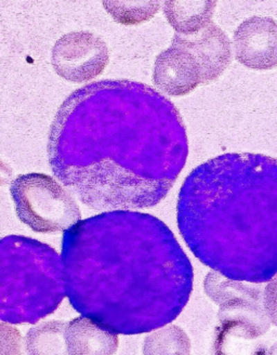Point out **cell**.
<instances>
[{"label": "cell", "mask_w": 277, "mask_h": 355, "mask_svg": "<svg viewBox=\"0 0 277 355\" xmlns=\"http://www.w3.org/2000/svg\"><path fill=\"white\" fill-rule=\"evenodd\" d=\"M179 231L202 263L251 284L277 275V159L229 153L188 175L179 193Z\"/></svg>", "instance_id": "3"}, {"label": "cell", "mask_w": 277, "mask_h": 355, "mask_svg": "<svg viewBox=\"0 0 277 355\" xmlns=\"http://www.w3.org/2000/svg\"><path fill=\"white\" fill-rule=\"evenodd\" d=\"M10 192L17 218L34 232H65L82 221V212L72 194L50 175H19Z\"/></svg>", "instance_id": "5"}, {"label": "cell", "mask_w": 277, "mask_h": 355, "mask_svg": "<svg viewBox=\"0 0 277 355\" xmlns=\"http://www.w3.org/2000/svg\"><path fill=\"white\" fill-rule=\"evenodd\" d=\"M1 338H3V355H22L20 333L12 326L1 323Z\"/></svg>", "instance_id": "17"}, {"label": "cell", "mask_w": 277, "mask_h": 355, "mask_svg": "<svg viewBox=\"0 0 277 355\" xmlns=\"http://www.w3.org/2000/svg\"><path fill=\"white\" fill-rule=\"evenodd\" d=\"M188 155L179 110L148 85L127 79L73 92L57 110L48 142L57 180L104 212L159 205Z\"/></svg>", "instance_id": "1"}, {"label": "cell", "mask_w": 277, "mask_h": 355, "mask_svg": "<svg viewBox=\"0 0 277 355\" xmlns=\"http://www.w3.org/2000/svg\"><path fill=\"white\" fill-rule=\"evenodd\" d=\"M263 306L271 323L277 327V275L265 286Z\"/></svg>", "instance_id": "18"}, {"label": "cell", "mask_w": 277, "mask_h": 355, "mask_svg": "<svg viewBox=\"0 0 277 355\" xmlns=\"http://www.w3.org/2000/svg\"><path fill=\"white\" fill-rule=\"evenodd\" d=\"M163 15L177 34H195L213 23L217 3L206 0H182V1H165Z\"/></svg>", "instance_id": "12"}, {"label": "cell", "mask_w": 277, "mask_h": 355, "mask_svg": "<svg viewBox=\"0 0 277 355\" xmlns=\"http://www.w3.org/2000/svg\"><path fill=\"white\" fill-rule=\"evenodd\" d=\"M218 316L225 331L247 340L262 337L272 324L263 304L249 299L221 304Z\"/></svg>", "instance_id": "10"}, {"label": "cell", "mask_w": 277, "mask_h": 355, "mask_svg": "<svg viewBox=\"0 0 277 355\" xmlns=\"http://www.w3.org/2000/svg\"><path fill=\"white\" fill-rule=\"evenodd\" d=\"M204 287L207 296L219 306L238 299H249L263 304L265 289L261 284L234 281L213 271L206 275Z\"/></svg>", "instance_id": "13"}, {"label": "cell", "mask_w": 277, "mask_h": 355, "mask_svg": "<svg viewBox=\"0 0 277 355\" xmlns=\"http://www.w3.org/2000/svg\"><path fill=\"white\" fill-rule=\"evenodd\" d=\"M102 5L116 22L136 25L151 20L163 3L161 1H103Z\"/></svg>", "instance_id": "16"}, {"label": "cell", "mask_w": 277, "mask_h": 355, "mask_svg": "<svg viewBox=\"0 0 277 355\" xmlns=\"http://www.w3.org/2000/svg\"><path fill=\"white\" fill-rule=\"evenodd\" d=\"M109 62L107 42L91 32L65 34L52 48V67L67 82H90L104 72Z\"/></svg>", "instance_id": "6"}, {"label": "cell", "mask_w": 277, "mask_h": 355, "mask_svg": "<svg viewBox=\"0 0 277 355\" xmlns=\"http://www.w3.org/2000/svg\"><path fill=\"white\" fill-rule=\"evenodd\" d=\"M233 48L240 64L255 71L277 67V22L270 17H251L233 35Z\"/></svg>", "instance_id": "8"}, {"label": "cell", "mask_w": 277, "mask_h": 355, "mask_svg": "<svg viewBox=\"0 0 277 355\" xmlns=\"http://www.w3.org/2000/svg\"><path fill=\"white\" fill-rule=\"evenodd\" d=\"M190 340L186 331L176 325L152 331L143 343V355H190Z\"/></svg>", "instance_id": "15"}, {"label": "cell", "mask_w": 277, "mask_h": 355, "mask_svg": "<svg viewBox=\"0 0 277 355\" xmlns=\"http://www.w3.org/2000/svg\"><path fill=\"white\" fill-rule=\"evenodd\" d=\"M171 46L188 52L195 61L202 84L217 80L232 62V44L228 35L213 22L195 34L175 35Z\"/></svg>", "instance_id": "7"}, {"label": "cell", "mask_w": 277, "mask_h": 355, "mask_svg": "<svg viewBox=\"0 0 277 355\" xmlns=\"http://www.w3.org/2000/svg\"><path fill=\"white\" fill-rule=\"evenodd\" d=\"M62 260L73 308L116 334L170 323L193 291V266L178 239L143 212L82 220L63 235Z\"/></svg>", "instance_id": "2"}, {"label": "cell", "mask_w": 277, "mask_h": 355, "mask_svg": "<svg viewBox=\"0 0 277 355\" xmlns=\"http://www.w3.org/2000/svg\"><path fill=\"white\" fill-rule=\"evenodd\" d=\"M66 327L65 322L49 321L30 328L25 338L28 355H69L65 339Z\"/></svg>", "instance_id": "14"}, {"label": "cell", "mask_w": 277, "mask_h": 355, "mask_svg": "<svg viewBox=\"0 0 277 355\" xmlns=\"http://www.w3.org/2000/svg\"><path fill=\"white\" fill-rule=\"evenodd\" d=\"M0 266V315L5 323H36L64 299L63 260L49 245L22 235L3 237Z\"/></svg>", "instance_id": "4"}, {"label": "cell", "mask_w": 277, "mask_h": 355, "mask_svg": "<svg viewBox=\"0 0 277 355\" xmlns=\"http://www.w3.org/2000/svg\"><path fill=\"white\" fill-rule=\"evenodd\" d=\"M153 83L163 94L184 96L202 80L197 65L188 52L170 46L156 57Z\"/></svg>", "instance_id": "9"}, {"label": "cell", "mask_w": 277, "mask_h": 355, "mask_svg": "<svg viewBox=\"0 0 277 355\" xmlns=\"http://www.w3.org/2000/svg\"><path fill=\"white\" fill-rule=\"evenodd\" d=\"M67 351L69 355H114L118 348V336L86 316L67 323Z\"/></svg>", "instance_id": "11"}, {"label": "cell", "mask_w": 277, "mask_h": 355, "mask_svg": "<svg viewBox=\"0 0 277 355\" xmlns=\"http://www.w3.org/2000/svg\"><path fill=\"white\" fill-rule=\"evenodd\" d=\"M267 355H277V341L271 347L270 350L267 351Z\"/></svg>", "instance_id": "19"}]
</instances>
